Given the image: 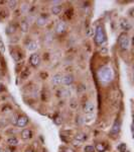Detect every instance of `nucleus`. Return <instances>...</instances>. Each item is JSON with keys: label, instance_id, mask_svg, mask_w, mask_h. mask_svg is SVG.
<instances>
[{"label": "nucleus", "instance_id": "28", "mask_svg": "<svg viewBox=\"0 0 134 152\" xmlns=\"http://www.w3.org/2000/svg\"><path fill=\"white\" fill-rule=\"evenodd\" d=\"M94 31V29H93L92 27H89V29L86 31V35H87V36H89V37L92 36V35L94 34V31Z\"/></svg>", "mask_w": 134, "mask_h": 152}, {"label": "nucleus", "instance_id": "30", "mask_svg": "<svg viewBox=\"0 0 134 152\" xmlns=\"http://www.w3.org/2000/svg\"><path fill=\"white\" fill-rule=\"evenodd\" d=\"M55 124L59 125V124H62L63 120H62V119H61V118H55Z\"/></svg>", "mask_w": 134, "mask_h": 152}, {"label": "nucleus", "instance_id": "14", "mask_svg": "<svg viewBox=\"0 0 134 152\" xmlns=\"http://www.w3.org/2000/svg\"><path fill=\"white\" fill-rule=\"evenodd\" d=\"M18 143H19V141H18V139L16 138L15 136H11L7 139V144H8L10 147H14V146L18 145Z\"/></svg>", "mask_w": 134, "mask_h": 152}, {"label": "nucleus", "instance_id": "10", "mask_svg": "<svg viewBox=\"0 0 134 152\" xmlns=\"http://www.w3.org/2000/svg\"><path fill=\"white\" fill-rule=\"evenodd\" d=\"M120 27H121V29H123V31H128L131 29V23H130L127 19L123 18V19H121V21H120Z\"/></svg>", "mask_w": 134, "mask_h": 152}, {"label": "nucleus", "instance_id": "13", "mask_svg": "<svg viewBox=\"0 0 134 152\" xmlns=\"http://www.w3.org/2000/svg\"><path fill=\"white\" fill-rule=\"evenodd\" d=\"M25 47H26V49L29 50V51H34V50H36L38 48V45L35 41H29V42L26 43Z\"/></svg>", "mask_w": 134, "mask_h": 152}, {"label": "nucleus", "instance_id": "31", "mask_svg": "<svg viewBox=\"0 0 134 152\" xmlns=\"http://www.w3.org/2000/svg\"><path fill=\"white\" fill-rule=\"evenodd\" d=\"M4 90H5V86L2 83H0V92H3Z\"/></svg>", "mask_w": 134, "mask_h": 152}, {"label": "nucleus", "instance_id": "33", "mask_svg": "<svg viewBox=\"0 0 134 152\" xmlns=\"http://www.w3.org/2000/svg\"><path fill=\"white\" fill-rule=\"evenodd\" d=\"M0 152H5L4 150H0Z\"/></svg>", "mask_w": 134, "mask_h": 152}, {"label": "nucleus", "instance_id": "17", "mask_svg": "<svg viewBox=\"0 0 134 152\" xmlns=\"http://www.w3.org/2000/svg\"><path fill=\"white\" fill-rule=\"evenodd\" d=\"M36 25H38V27H44V25H46V23H48V17H44V16L40 15L38 17V19H36Z\"/></svg>", "mask_w": 134, "mask_h": 152}, {"label": "nucleus", "instance_id": "15", "mask_svg": "<svg viewBox=\"0 0 134 152\" xmlns=\"http://www.w3.org/2000/svg\"><path fill=\"white\" fill-rule=\"evenodd\" d=\"M11 57L15 62H20L22 60V54L18 51H12L11 52Z\"/></svg>", "mask_w": 134, "mask_h": 152}, {"label": "nucleus", "instance_id": "27", "mask_svg": "<svg viewBox=\"0 0 134 152\" xmlns=\"http://www.w3.org/2000/svg\"><path fill=\"white\" fill-rule=\"evenodd\" d=\"M0 51H1V53L2 54L5 53V46H4V44H3V42L1 40H0Z\"/></svg>", "mask_w": 134, "mask_h": 152}, {"label": "nucleus", "instance_id": "6", "mask_svg": "<svg viewBox=\"0 0 134 152\" xmlns=\"http://www.w3.org/2000/svg\"><path fill=\"white\" fill-rule=\"evenodd\" d=\"M40 61H42V59H40V56L38 54H32L29 58V62L33 67H38L40 65Z\"/></svg>", "mask_w": 134, "mask_h": 152}, {"label": "nucleus", "instance_id": "19", "mask_svg": "<svg viewBox=\"0 0 134 152\" xmlns=\"http://www.w3.org/2000/svg\"><path fill=\"white\" fill-rule=\"evenodd\" d=\"M16 31V25L14 23H9L6 27V34L7 35H12Z\"/></svg>", "mask_w": 134, "mask_h": 152}, {"label": "nucleus", "instance_id": "5", "mask_svg": "<svg viewBox=\"0 0 134 152\" xmlns=\"http://www.w3.org/2000/svg\"><path fill=\"white\" fill-rule=\"evenodd\" d=\"M29 120L26 116H24V115H21L17 118V121H16V126L19 128H24L25 126L28 124Z\"/></svg>", "mask_w": 134, "mask_h": 152}, {"label": "nucleus", "instance_id": "16", "mask_svg": "<svg viewBox=\"0 0 134 152\" xmlns=\"http://www.w3.org/2000/svg\"><path fill=\"white\" fill-rule=\"evenodd\" d=\"M62 80H63L62 74H55V75H53V79H51V82H53V85H59L62 83Z\"/></svg>", "mask_w": 134, "mask_h": 152}, {"label": "nucleus", "instance_id": "11", "mask_svg": "<svg viewBox=\"0 0 134 152\" xmlns=\"http://www.w3.org/2000/svg\"><path fill=\"white\" fill-rule=\"evenodd\" d=\"M63 10V5L61 4H55L51 6V12L53 14V15H59Z\"/></svg>", "mask_w": 134, "mask_h": 152}, {"label": "nucleus", "instance_id": "3", "mask_svg": "<svg viewBox=\"0 0 134 152\" xmlns=\"http://www.w3.org/2000/svg\"><path fill=\"white\" fill-rule=\"evenodd\" d=\"M118 45L120 47L121 50H123V51H126V50L129 49L130 47V38L128 37L127 34L123 33V34H121L118 38Z\"/></svg>", "mask_w": 134, "mask_h": 152}, {"label": "nucleus", "instance_id": "18", "mask_svg": "<svg viewBox=\"0 0 134 152\" xmlns=\"http://www.w3.org/2000/svg\"><path fill=\"white\" fill-rule=\"evenodd\" d=\"M95 151L97 152H106L107 151V146L104 143H97L95 145Z\"/></svg>", "mask_w": 134, "mask_h": 152}, {"label": "nucleus", "instance_id": "32", "mask_svg": "<svg viewBox=\"0 0 134 152\" xmlns=\"http://www.w3.org/2000/svg\"><path fill=\"white\" fill-rule=\"evenodd\" d=\"M25 152H35V150L33 149V148L29 147V148H27V149L25 150Z\"/></svg>", "mask_w": 134, "mask_h": 152}, {"label": "nucleus", "instance_id": "20", "mask_svg": "<svg viewBox=\"0 0 134 152\" xmlns=\"http://www.w3.org/2000/svg\"><path fill=\"white\" fill-rule=\"evenodd\" d=\"M20 29H21V31L23 33H27V31L29 29V23H27L26 20H22L21 23H20Z\"/></svg>", "mask_w": 134, "mask_h": 152}, {"label": "nucleus", "instance_id": "21", "mask_svg": "<svg viewBox=\"0 0 134 152\" xmlns=\"http://www.w3.org/2000/svg\"><path fill=\"white\" fill-rule=\"evenodd\" d=\"M75 139L80 141V142H84V141L87 140V135L84 134V133H78V134H76Z\"/></svg>", "mask_w": 134, "mask_h": 152}, {"label": "nucleus", "instance_id": "9", "mask_svg": "<svg viewBox=\"0 0 134 152\" xmlns=\"http://www.w3.org/2000/svg\"><path fill=\"white\" fill-rule=\"evenodd\" d=\"M74 80H75V78H74L73 74H67V75L63 76L62 83L65 85H72L74 83Z\"/></svg>", "mask_w": 134, "mask_h": 152}, {"label": "nucleus", "instance_id": "29", "mask_svg": "<svg viewBox=\"0 0 134 152\" xmlns=\"http://www.w3.org/2000/svg\"><path fill=\"white\" fill-rule=\"evenodd\" d=\"M81 144H82V142H80V141L76 140V139L73 141V145L75 146V147H80V146H81Z\"/></svg>", "mask_w": 134, "mask_h": 152}, {"label": "nucleus", "instance_id": "7", "mask_svg": "<svg viewBox=\"0 0 134 152\" xmlns=\"http://www.w3.org/2000/svg\"><path fill=\"white\" fill-rule=\"evenodd\" d=\"M66 31H67V23H65L64 20L59 21V23L57 25V27H55V33L57 35H63L66 33Z\"/></svg>", "mask_w": 134, "mask_h": 152}, {"label": "nucleus", "instance_id": "12", "mask_svg": "<svg viewBox=\"0 0 134 152\" xmlns=\"http://www.w3.org/2000/svg\"><path fill=\"white\" fill-rule=\"evenodd\" d=\"M32 137V131L30 129H23L21 131V138L23 140H27Z\"/></svg>", "mask_w": 134, "mask_h": 152}, {"label": "nucleus", "instance_id": "26", "mask_svg": "<svg viewBox=\"0 0 134 152\" xmlns=\"http://www.w3.org/2000/svg\"><path fill=\"white\" fill-rule=\"evenodd\" d=\"M126 149H127V147H126V145L125 144H120V145L118 146V150L120 152H126Z\"/></svg>", "mask_w": 134, "mask_h": 152}, {"label": "nucleus", "instance_id": "4", "mask_svg": "<svg viewBox=\"0 0 134 152\" xmlns=\"http://www.w3.org/2000/svg\"><path fill=\"white\" fill-rule=\"evenodd\" d=\"M95 111V105L92 101H87L83 105V112L86 115H92Z\"/></svg>", "mask_w": 134, "mask_h": 152}, {"label": "nucleus", "instance_id": "22", "mask_svg": "<svg viewBox=\"0 0 134 152\" xmlns=\"http://www.w3.org/2000/svg\"><path fill=\"white\" fill-rule=\"evenodd\" d=\"M17 4H18V2L15 1V0H14V1H12V0H11V1H7V5H8V7L11 9H15Z\"/></svg>", "mask_w": 134, "mask_h": 152}, {"label": "nucleus", "instance_id": "24", "mask_svg": "<svg viewBox=\"0 0 134 152\" xmlns=\"http://www.w3.org/2000/svg\"><path fill=\"white\" fill-rule=\"evenodd\" d=\"M84 151L85 152H95V147L92 145H86L84 147Z\"/></svg>", "mask_w": 134, "mask_h": 152}, {"label": "nucleus", "instance_id": "25", "mask_svg": "<svg viewBox=\"0 0 134 152\" xmlns=\"http://www.w3.org/2000/svg\"><path fill=\"white\" fill-rule=\"evenodd\" d=\"M59 92H61V96H64V97H67L71 94V92L68 89H62Z\"/></svg>", "mask_w": 134, "mask_h": 152}, {"label": "nucleus", "instance_id": "8", "mask_svg": "<svg viewBox=\"0 0 134 152\" xmlns=\"http://www.w3.org/2000/svg\"><path fill=\"white\" fill-rule=\"evenodd\" d=\"M120 129H121V123L119 120H116V122L114 123V125L112 126V128H111V135H113V136H116V135L119 134V132H120Z\"/></svg>", "mask_w": 134, "mask_h": 152}, {"label": "nucleus", "instance_id": "2", "mask_svg": "<svg viewBox=\"0 0 134 152\" xmlns=\"http://www.w3.org/2000/svg\"><path fill=\"white\" fill-rule=\"evenodd\" d=\"M94 42L99 47H102L107 43V35H106L105 27L103 25H98L95 29Z\"/></svg>", "mask_w": 134, "mask_h": 152}, {"label": "nucleus", "instance_id": "23", "mask_svg": "<svg viewBox=\"0 0 134 152\" xmlns=\"http://www.w3.org/2000/svg\"><path fill=\"white\" fill-rule=\"evenodd\" d=\"M29 74H30V71L29 70H24L23 72H21V74H20V78L21 79H26L27 77L29 76Z\"/></svg>", "mask_w": 134, "mask_h": 152}, {"label": "nucleus", "instance_id": "1", "mask_svg": "<svg viewBox=\"0 0 134 152\" xmlns=\"http://www.w3.org/2000/svg\"><path fill=\"white\" fill-rule=\"evenodd\" d=\"M97 76H98V79H99L100 82L109 83L114 78V72H113L112 68L109 67V66H103L98 70Z\"/></svg>", "mask_w": 134, "mask_h": 152}]
</instances>
